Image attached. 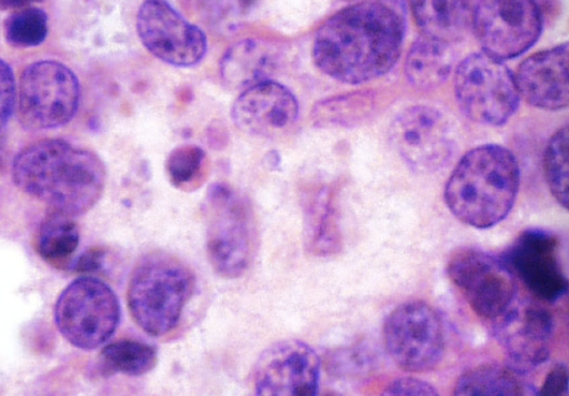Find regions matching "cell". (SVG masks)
Returning <instances> with one entry per match:
<instances>
[{"label": "cell", "mask_w": 569, "mask_h": 396, "mask_svg": "<svg viewBox=\"0 0 569 396\" xmlns=\"http://www.w3.org/2000/svg\"><path fill=\"white\" fill-rule=\"evenodd\" d=\"M405 38L401 14L382 2H363L335 13L315 38L313 61L327 77L367 83L399 61Z\"/></svg>", "instance_id": "6da1fadb"}, {"label": "cell", "mask_w": 569, "mask_h": 396, "mask_svg": "<svg viewBox=\"0 0 569 396\" xmlns=\"http://www.w3.org/2000/svg\"><path fill=\"white\" fill-rule=\"evenodd\" d=\"M12 173L26 194L71 217L94 207L107 179L104 165L94 153L62 140L27 146L14 159Z\"/></svg>", "instance_id": "7a4b0ae2"}, {"label": "cell", "mask_w": 569, "mask_h": 396, "mask_svg": "<svg viewBox=\"0 0 569 396\" xmlns=\"http://www.w3.org/2000/svg\"><path fill=\"white\" fill-rule=\"evenodd\" d=\"M520 186L515 154L505 146L486 144L467 153L446 185L448 209L461 223L491 229L512 212Z\"/></svg>", "instance_id": "3957f363"}, {"label": "cell", "mask_w": 569, "mask_h": 396, "mask_svg": "<svg viewBox=\"0 0 569 396\" xmlns=\"http://www.w3.org/2000/svg\"><path fill=\"white\" fill-rule=\"evenodd\" d=\"M193 291L194 276L180 260L160 252L146 255L130 278V314L143 332L167 335L177 328Z\"/></svg>", "instance_id": "277c9868"}, {"label": "cell", "mask_w": 569, "mask_h": 396, "mask_svg": "<svg viewBox=\"0 0 569 396\" xmlns=\"http://www.w3.org/2000/svg\"><path fill=\"white\" fill-rule=\"evenodd\" d=\"M207 252L212 268L238 278L250 268L258 247L256 219L250 203L224 184L210 189L207 199Z\"/></svg>", "instance_id": "5b68a950"}, {"label": "cell", "mask_w": 569, "mask_h": 396, "mask_svg": "<svg viewBox=\"0 0 569 396\" xmlns=\"http://www.w3.org/2000/svg\"><path fill=\"white\" fill-rule=\"evenodd\" d=\"M456 95L461 111L471 121L489 126L506 124L520 101L513 73L486 52L471 54L460 63Z\"/></svg>", "instance_id": "8992f818"}, {"label": "cell", "mask_w": 569, "mask_h": 396, "mask_svg": "<svg viewBox=\"0 0 569 396\" xmlns=\"http://www.w3.org/2000/svg\"><path fill=\"white\" fill-rule=\"evenodd\" d=\"M56 324L66 339L81 349L104 345L120 325L121 306L114 292L94 277L71 283L56 304Z\"/></svg>", "instance_id": "52a82bcc"}, {"label": "cell", "mask_w": 569, "mask_h": 396, "mask_svg": "<svg viewBox=\"0 0 569 396\" xmlns=\"http://www.w3.org/2000/svg\"><path fill=\"white\" fill-rule=\"evenodd\" d=\"M383 337L388 355L407 373L430 372L445 355L443 322L432 306L421 301L393 309L385 321Z\"/></svg>", "instance_id": "ba28073f"}, {"label": "cell", "mask_w": 569, "mask_h": 396, "mask_svg": "<svg viewBox=\"0 0 569 396\" xmlns=\"http://www.w3.org/2000/svg\"><path fill=\"white\" fill-rule=\"evenodd\" d=\"M79 101V81L66 65L47 61L23 71L18 108L26 126L48 130L66 125L74 119Z\"/></svg>", "instance_id": "9c48e42d"}, {"label": "cell", "mask_w": 569, "mask_h": 396, "mask_svg": "<svg viewBox=\"0 0 569 396\" xmlns=\"http://www.w3.org/2000/svg\"><path fill=\"white\" fill-rule=\"evenodd\" d=\"M389 136L405 164L419 173L441 170L457 150L453 123L431 106H413L401 112L391 123Z\"/></svg>", "instance_id": "30bf717a"}, {"label": "cell", "mask_w": 569, "mask_h": 396, "mask_svg": "<svg viewBox=\"0 0 569 396\" xmlns=\"http://www.w3.org/2000/svg\"><path fill=\"white\" fill-rule=\"evenodd\" d=\"M472 27L485 52L505 61L529 51L543 24L535 0H478Z\"/></svg>", "instance_id": "8fae6325"}, {"label": "cell", "mask_w": 569, "mask_h": 396, "mask_svg": "<svg viewBox=\"0 0 569 396\" xmlns=\"http://www.w3.org/2000/svg\"><path fill=\"white\" fill-rule=\"evenodd\" d=\"M448 275L481 318L502 316L518 298L516 276L501 258L478 248H461L448 264Z\"/></svg>", "instance_id": "7c38bea8"}, {"label": "cell", "mask_w": 569, "mask_h": 396, "mask_svg": "<svg viewBox=\"0 0 569 396\" xmlns=\"http://www.w3.org/2000/svg\"><path fill=\"white\" fill-rule=\"evenodd\" d=\"M501 260L539 302L552 304L566 295L568 278L557 234L541 229L523 231Z\"/></svg>", "instance_id": "4fadbf2b"}, {"label": "cell", "mask_w": 569, "mask_h": 396, "mask_svg": "<svg viewBox=\"0 0 569 396\" xmlns=\"http://www.w3.org/2000/svg\"><path fill=\"white\" fill-rule=\"evenodd\" d=\"M493 334L506 352L510 368L528 374L549 361L556 321L542 302L517 298L493 321Z\"/></svg>", "instance_id": "5bb4252c"}, {"label": "cell", "mask_w": 569, "mask_h": 396, "mask_svg": "<svg viewBox=\"0 0 569 396\" xmlns=\"http://www.w3.org/2000/svg\"><path fill=\"white\" fill-rule=\"evenodd\" d=\"M137 29L142 45L159 61L173 67H194L208 52L206 34L167 0H144Z\"/></svg>", "instance_id": "9a60e30c"}, {"label": "cell", "mask_w": 569, "mask_h": 396, "mask_svg": "<svg viewBox=\"0 0 569 396\" xmlns=\"http://www.w3.org/2000/svg\"><path fill=\"white\" fill-rule=\"evenodd\" d=\"M320 361L299 341L277 343L262 352L253 373L260 396H315L319 390Z\"/></svg>", "instance_id": "2e32d148"}, {"label": "cell", "mask_w": 569, "mask_h": 396, "mask_svg": "<svg viewBox=\"0 0 569 396\" xmlns=\"http://www.w3.org/2000/svg\"><path fill=\"white\" fill-rule=\"evenodd\" d=\"M299 102L287 87L268 80L242 91L231 110V119L244 134L274 138L293 126Z\"/></svg>", "instance_id": "e0dca14e"}, {"label": "cell", "mask_w": 569, "mask_h": 396, "mask_svg": "<svg viewBox=\"0 0 569 396\" xmlns=\"http://www.w3.org/2000/svg\"><path fill=\"white\" fill-rule=\"evenodd\" d=\"M515 79L520 98L530 105L547 111L567 109L568 43L531 55L521 63Z\"/></svg>", "instance_id": "ac0fdd59"}, {"label": "cell", "mask_w": 569, "mask_h": 396, "mask_svg": "<svg viewBox=\"0 0 569 396\" xmlns=\"http://www.w3.org/2000/svg\"><path fill=\"white\" fill-rule=\"evenodd\" d=\"M279 61L280 51L273 43L261 39H246L226 52L221 63L222 80L231 90L244 91L270 80Z\"/></svg>", "instance_id": "d6986e66"}, {"label": "cell", "mask_w": 569, "mask_h": 396, "mask_svg": "<svg viewBox=\"0 0 569 396\" xmlns=\"http://www.w3.org/2000/svg\"><path fill=\"white\" fill-rule=\"evenodd\" d=\"M475 0H411L422 35L450 43L465 38L473 23Z\"/></svg>", "instance_id": "ffe728a7"}, {"label": "cell", "mask_w": 569, "mask_h": 396, "mask_svg": "<svg viewBox=\"0 0 569 396\" xmlns=\"http://www.w3.org/2000/svg\"><path fill=\"white\" fill-rule=\"evenodd\" d=\"M455 67V54L449 43L422 38L413 43L405 64L406 78L422 91L442 85Z\"/></svg>", "instance_id": "44dd1931"}, {"label": "cell", "mask_w": 569, "mask_h": 396, "mask_svg": "<svg viewBox=\"0 0 569 396\" xmlns=\"http://www.w3.org/2000/svg\"><path fill=\"white\" fill-rule=\"evenodd\" d=\"M525 388L520 374L509 365L483 364L460 376L457 396H519Z\"/></svg>", "instance_id": "7402d4cb"}, {"label": "cell", "mask_w": 569, "mask_h": 396, "mask_svg": "<svg viewBox=\"0 0 569 396\" xmlns=\"http://www.w3.org/2000/svg\"><path fill=\"white\" fill-rule=\"evenodd\" d=\"M157 361L158 352L153 346L134 341L113 343L100 354L101 369L108 375L141 376L150 373Z\"/></svg>", "instance_id": "603a6c76"}, {"label": "cell", "mask_w": 569, "mask_h": 396, "mask_svg": "<svg viewBox=\"0 0 569 396\" xmlns=\"http://www.w3.org/2000/svg\"><path fill=\"white\" fill-rule=\"evenodd\" d=\"M79 242V229L72 222V217L52 211L41 224L38 251L42 258L50 262H61L76 253Z\"/></svg>", "instance_id": "cb8c5ba5"}, {"label": "cell", "mask_w": 569, "mask_h": 396, "mask_svg": "<svg viewBox=\"0 0 569 396\" xmlns=\"http://www.w3.org/2000/svg\"><path fill=\"white\" fill-rule=\"evenodd\" d=\"M375 106L373 93L355 92L320 102L313 116L317 123L323 125H356L367 120Z\"/></svg>", "instance_id": "d4e9b609"}, {"label": "cell", "mask_w": 569, "mask_h": 396, "mask_svg": "<svg viewBox=\"0 0 569 396\" xmlns=\"http://www.w3.org/2000/svg\"><path fill=\"white\" fill-rule=\"evenodd\" d=\"M208 158L200 146L183 144L174 149L167 160L170 183L183 192H192L202 182Z\"/></svg>", "instance_id": "484cf974"}, {"label": "cell", "mask_w": 569, "mask_h": 396, "mask_svg": "<svg viewBox=\"0 0 569 396\" xmlns=\"http://www.w3.org/2000/svg\"><path fill=\"white\" fill-rule=\"evenodd\" d=\"M568 128L565 126L551 138L545 153V173L553 197L568 210Z\"/></svg>", "instance_id": "4316f807"}, {"label": "cell", "mask_w": 569, "mask_h": 396, "mask_svg": "<svg viewBox=\"0 0 569 396\" xmlns=\"http://www.w3.org/2000/svg\"><path fill=\"white\" fill-rule=\"evenodd\" d=\"M6 32L8 40L14 47H38L48 37L47 13L37 8L21 9L8 20Z\"/></svg>", "instance_id": "83f0119b"}, {"label": "cell", "mask_w": 569, "mask_h": 396, "mask_svg": "<svg viewBox=\"0 0 569 396\" xmlns=\"http://www.w3.org/2000/svg\"><path fill=\"white\" fill-rule=\"evenodd\" d=\"M17 83L10 67L0 61V130H4L14 105H17Z\"/></svg>", "instance_id": "f1b7e54d"}, {"label": "cell", "mask_w": 569, "mask_h": 396, "mask_svg": "<svg viewBox=\"0 0 569 396\" xmlns=\"http://www.w3.org/2000/svg\"><path fill=\"white\" fill-rule=\"evenodd\" d=\"M387 396H437L439 392H437L433 386L425 380L405 377L397 380H393L392 384L388 386L385 390Z\"/></svg>", "instance_id": "f546056e"}, {"label": "cell", "mask_w": 569, "mask_h": 396, "mask_svg": "<svg viewBox=\"0 0 569 396\" xmlns=\"http://www.w3.org/2000/svg\"><path fill=\"white\" fill-rule=\"evenodd\" d=\"M568 392V369L566 365L558 364L548 373L539 395L560 396Z\"/></svg>", "instance_id": "4dcf8cb0"}, {"label": "cell", "mask_w": 569, "mask_h": 396, "mask_svg": "<svg viewBox=\"0 0 569 396\" xmlns=\"http://www.w3.org/2000/svg\"><path fill=\"white\" fill-rule=\"evenodd\" d=\"M104 261V252L93 248L89 253H84L77 262V271L89 273L96 272L101 267Z\"/></svg>", "instance_id": "1f68e13d"}, {"label": "cell", "mask_w": 569, "mask_h": 396, "mask_svg": "<svg viewBox=\"0 0 569 396\" xmlns=\"http://www.w3.org/2000/svg\"><path fill=\"white\" fill-rule=\"evenodd\" d=\"M42 2V0H0V9L21 10L31 8L32 4Z\"/></svg>", "instance_id": "d6a6232c"}, {"label": "cell", "mask_w": 569, "mask_h": 396, "mask_svg": "<svg viewBox=\"0 0 569 396\" xmlns=\"http://www.w3.org/2000/svg\"><path fill=\"white\" fill-rule=\"evenodd\" d=\"M6 160V140L4 130H0V170H2Z\"/></svg>", "instance_id": "836d02e7"}, {"label": "cell", "mask_w": 569, "mask_h": 396, "mask_svg": "<svg viewBox=\"0 0 569 396\" xmlns=\"http://www.w3.org/2000/svg\"><path fill=\"white\" fill-rule=\"evenodd\" d=\"M346 2H347V0H346Z\"/></svg>", "instance_id": "e575fe53"}]
</instances>
